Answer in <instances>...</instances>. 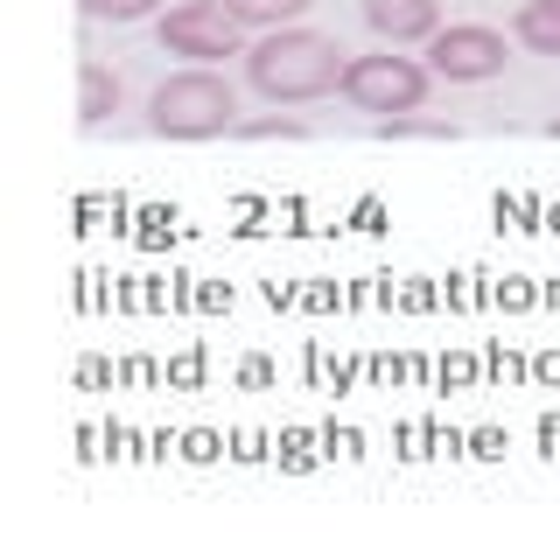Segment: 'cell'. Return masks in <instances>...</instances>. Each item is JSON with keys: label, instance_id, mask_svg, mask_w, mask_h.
<instances>
[{"label": "cell", "instance_id": "obj_1", "mask_svg": "<svg viewBox=\"0 0 560 560\" xmlns=\"http://www.w3.org/2000/svg\"><path fill=\"white\" fill-rule=\"evenodd\" d=\"M343 63H350V49L337 43V35L302 28V22L267 28L253 49H245V78H253V92L267 105H308V98L337 92Z\"/></svg>", "mask_w": 560, "mask_h": 560}, {"label": "cell", "instance_id": "obj_2", "mask_svg": "<svg viewBox=\"0 0 560 560\" xmlns=\"http://www.w3.org/2000/svg\"><path fill=\"white\" fill-rule=\"evenodd\" d=\"M148 127L162 140H218V133L238 127V92L210 63H189V70H175V78L154 84Z\"/></svg>", "mask_w": 560, "mask_h": 560}, {"label": "cell", "instance_id": "obj_3", "mask_svg": "<svg viewBox=\"0 0 560 560\" xmlns=\"http://www.w3.org/2000/svg\"><path fill=\"white\" fill-rule=\"evenodd\" d=\"M428 78H434L428 63L399 57V49L385 43V49H372V57H350V63H343V84H337V92L358 105V113L393 119V113H420V98H428Z\"/></svg>", "mask_w": 560, "mask_h": 560}, {"label": "cell", "instance_id": "obj_4", "mask_svg": "<svg viewBox=\"0 0 560 560\" xmlns=\"http://www.w3.org/2000/svg\"><path fill=\"white\" fill-rule=\"evenodd\" d=\"M154 43L168 57H189V63H224V57H245V22L224 0H175V8L154 22Z\"/></svg>", "mask_w": 560, "mask_h": 560}, {"label": "cell", "instance_id": "obj_5", "mask_svg": "<svg viewBox=\"0 0 560 560\" xmlns=\"http://www.w3.org/2000/svg\"><path fill=\"white\" fill-rule=\"evenodd\" d=\"M504 63H512V43L490 22H448L428 35V70L448 84H490L504 78Z\"/></svg>", "mask_w": 560, "mask_h": 560}, {"label": "cell", "instance_id": "obj_6", "mask_svg": "<svg viewBox=\"0 0 560 560\" xmlns=\"http://www.w3.org/2000/svg\"><path fill=\"white\" fill-rule=\"evenodd\" d=\"M364 22H372L378 43L407 49V43H428L442 28V0H364Z\"/></svg>", "mask_w": 560, "mask_h": 560}, {"label": "cell", "instance_id": "obj_7", "mask_svg": "<svg viewBox=\"0 0 560 560\" xmlns=\"http://www.w3.org/2000/svg\"><path fill=\"white\" fill-rule=\"evenodd\" d=\"M512 43L533 57H560V0H525L512 14Z\"/></svg>", "mask_w": 560, "mask_h": 560}, {"label": "cell", "instance_id": "obj_8", "mask_svg": "<svg viewBox=\"0 0 560 560\" xmlns=\"http://www.w3.org/2000/svg\"><path fill=\"white\" fill-rule=\"evenodd\" d=\"M113 113H119V70L84 63L78 70V119H84V127H105Z\"/></svg>", "mask_w": 560, "mask_h": 560}, {"label": "cell", "instance_id": "obj_9", "mask_svg": "<svg viewBox=\"0 0 560 560\" xmlns=\"http://www.w3.org/2000/svg\"><path fill=\"white\" fill-rule=\"evenodd\" d=\"M224 8H232L245 28H259V35H267V28L302 22V14H308V0H224Z\"/></svg>", "mask_w": 560, "mask_h": 560}, {"label": "cell", "instance_id": "obj_10", "mask_svg": "<svg viewBox=\"0 0 560 560\" xmlns=\"http://www.w3.org/2000/svg\"><path fill=\"white\" fill-rule=\"evenodd\" d=\"M372 133H378V140H442V148L455 140L448 119H428V113H393V119H372Z\"/></svg>", "mask_w": 560, "mask_h": 560}, {"label": "cell", "instance_id": "obj_11", "mask_svg": "<svg viewBox=\"0 0 560 560\" xmlns=\"http://www.w3.org/2000/svg\"><path fill=\"white\" fill-rule=\"evenodd\" d=\"M232 140H308V119L302 113H267V119H238Z\"/></svg>", "mask_w": 560, "mask_h": 560}, {"label": "cell", "instance_id": "obj_12", "mask_svg": "<svg viewBox=\"0 0 560 560\" xmlns=\"http://www.w3.org/2000/svg\"><path fill=\"white\" fill-rule=\"evenodd\" d=\"M92 22H148V14H168V0H84Z\"/></svg>", "mask_w": 560, "mask_h": 560}, {"label": "cell", "instance_id": "obj_13", "mask_svg": "<svg viewBox=\"0 0 560 560\" xmlns=\"http://www.w3.org/2000/svg\"><path fill=\"white\" fill-rule=\"evenodd\" d=\"M547 133H553V140H560V113H553V119H547Z\"/></svg>", "mask_w": 560, "mask_h": 560}]
</instances>
